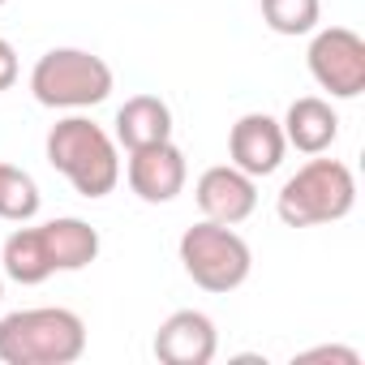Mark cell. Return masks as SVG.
Instances as JSON below:
<instances>
[{
	"mask_svg": "<svg viewBox=\"0 0 365 365\" xmlns=\"http://www.w3.org/2000/svg\"><path fill=\"white\" fill-rule=\"evenodd\" d=\"M0 262H5V275L14 284H26V288H35L48 275H56L52 271V258H48L43 228H18V232H9L5 250H0Z\"/></svg>",
	"mask_w": 365,
	"mask_h": 365,
	"instance_id": "5bb4252c",
	"label": "cell"
},
{
	"mask_svg": "<svg viewBox=\"0 0 365 365\" xmlns=\"http://www.w3.org/2000/svg\"><path fill=\"white\" fill-rule=\"evenodd\" d=\"M39 185L35 176L18 163H0V220L9 224H31L39 215Z\"/></svg>",
	"mask_w": 365,
	"mask_h": 365,
	"instance_id": "9a60e30c",
	"label": "cell"
},
{
	"mask_svg": "<svg viewBox=\"0 0 365 365\" xmlns=\"http://www.w3.org/2000/svg\"><path fill=\"white\" fill-rule=\"evenodd\" d=\"M297 361H344V365H361V352H352V348H309Z\"/></svg>",
	"mask_w": 365,
	"mask_h": 365,
	"instance_id": "ac0fdd59",
	"label": "cell"
},
{
	"mask_svg": "<svg viewBox=\"0 0 365 365\" xmlns=\"http://www.w3.org/2000/svg\"><path fill=\"white\" fill-rule=\"evenodd\" d=\"M112 82H116L112 65L82 48H52L31 69V95L43 108H65V112L103 103L112 95Z\"/></svg>",
	"mask_w": 365,
	"mask_h": 365,
	"instance_id": "277c9868",
	"label": "cell"
},
{
	"mask_svg": "<svg viewBox=\"0 0 365 365\" xmlns=\"http://www.w3.org/2000/svg\"><path fill=\"white\" fill-rule=\"evenodd\" d=\"M356 207V176L339 159H309L297 168L275 198V215L288 228H318L335 224Z\"/></svg>",
	"mask_w": 365,
	"mask_h": 365,
	"instance_id": "3957f363",
	"label": "cell"
},
{
	"mask_svg": "<svg viewBox=\"0 0 365 365\" xmlns=\"http://www.w3.org/2000/svg\"><path fill=\"white\" fill-rule=\"evenodd\" d=\"M43 228V241H48V258H52V271H82L99 258V232L86 224V220H52V224H39Z\"/></svg>",
	"mask_w": 365,
	"mask_h": 365,
	"instance_id": "4fadbf2b",
	"label": "cell"
},
{
	"mask_svg": "<svg viewBox=\"0 0 365 365\" xmlns=\"http://www.w3.org/2000/svg\"><path fill=\"white\" fill-rule=\"evenodd\" d=\"M279 129H284V142L297 146L301 155H322L339 138V116H335V108L327 99L305 95V99H292L288 103Z\"/></svg>",
	"mask_w": 365,
	"mask_h": 365,
	"instance_id": "8fae6325",
	"label": "cell"
},
{
	"mask_svg": "<svg viewBox=\"0 0 365 365\" xmlns=\"http://www.w3.org/2000/svg\"><path fill=\"white\" fill-rule=\"evenodd\" d=\"M309 73L331 99H356L365 91V39L348 26H327L309 39Z\"/></svg>",
	"mask_w": 365,
	"mask_h": 365,
	"instance_id": "8992f818",
	"label": "cell"
},
{
	"mask_svg": "<svg viewBox=\"0 0 365 365\" xmlns=\"http://www.w3.org/2000/svg\"><path fill=\"white\" fill-rule=\"evenodd\" d=\"M86 352V322L73 309L39 305L0 318V361L5 365H73Z\"/></svg>",
	"mask_w": 365,
	"mask_h": 365,
	"instance_id": "6da1fadb",
	"label": "cell"
},
{
	"mask_svg": "<svg viewBox=\"0 0 365 365\" xmlns=\"http://www.w3.org/2000/svg\"><path fill=\"white\" fill-rule=\"evenodd\" d=\"M168 138H172V108L159 95H133V99L120 103V112H116V142L125 150L155 146V142H168Z\"/></svg>",
	"mask_w": 365,
	"mask_h": 365,
	"instance_id": "7c38bea8",
	"label": "cell"
},
{
	"mask_svg": "<svg viewBox=\"0 0 365 365\" xmlns=\"http://www.w3.org/2000/svg\"><path fill=\"white\" fill-rule=\"evenodd\" d=\"M5 5H9V0H0V9H5Z\"/></svg>",
	"mask_w": 365,
	"mask_h": 365,
	"instance_id": "ffe728a7",
	"label": "cell"
},
{
	"mask_svg": "<svg viewBox=\"0 0 365 365\" xmlns=\"http://www.w3.org/2000/svg\"><path fill=\"white\" fill-rule=\"evenodd\" d=\"M284 150H288L284 129H279V120L267 116V112H245V116L232 125V133H228V155H232V163H237L241 172H250L254 180H258V176H271V172L284 163Z\"/></svg>",
	"mask_w": 365,
	"mask_h": 365,
	"instance_id": "30bf717a",
	"label": "cell"
},
{
	"mask_svg": "<svg viewBox=\"0 0 365 365\" xmlns=\"http://www.w3.org/2000/svg\"><path fill=\"white\" fill-rule=\"evenodd\" d=\"M125 176H129V190H133L142 202L159 207V202H172L180 190H185L190 163H185V150H180V146L168 138V142H155V146H138V150H129V168H125Z\"/></svg>",
	"mask_w": 365,
	"mask_h": 365,
	"instance_id": "52a82bcc",
	"label": "cell"
},
{
	"mask_svg": "<svg viewBox=\"0 0 365 365\" xmlns=\"http://www.w3.org/2000/svg\"><path fill=\"white\" fill-rule=\"evenodd\" d=\"M180 267L207 292H232L250 279L254 254H250L241 232H232L228 224L202 220V224L185 228V237H180Z\"/></svg>",
	"mask_w": 365,
	"mask_h": 365,
	"instance_id": "5b68a950",
	"label": "cell"
},
{
	"mask_svg": "<svg viewBox=\"0 0 365 365\" xmlns=\"http://www.w3.org/2000/svg\"><path fill=\"white\" fill-rule=\"evenodd\" d=\"M0 301H5V284H0Z\"/></svg>",
	"mask_w": 365,
	"mask_h": 365,
	"instance_id": "d6986e66",
	"label": "cell"
},
{
	"mask_svg": "<svg viewBox=\"0 0 365 365\" xmlns=\"http://www.w3.org/2000/svg\"><path fill=\"white\" fill-rule=\"evenodd\" d=\"M318 14H322V0H262V22L288 39L309 35L318 26Z\"/></svg>",
	"mask_w": 365,
	"mask_h": 365,
	"instance_id": "2e32d148",
	"label": "cell"
},
{
	"mask_svg": "<svg viewBox=\"0 0 365 365\" xmlns=\"http://www.w3.org/2000/svg\"><path fill=\"white\" fill-rule=\"evenodd\" d=\"M220 352V331L202 309H176L155 331V356L163 365H211Z\"/></svg>",
	"mask_w": 365,
	"mask_h": 365,
	"instance_id": "9c48e42d",
	"label": "cell"
},
{
	"mask_svg": "<svg viewBox=\"0 0 365 365\" xmlns=\"http://www.w3.org/2000/svg\"><path fill=\"white\" fill-rule=\"evenodd\" d=\"M48 163L69 180L82 198H108L120 180V159H116V138L86 120V116H65L48 133Z\"/></svg>",
	"mask_w": 365,
	"mask_h": 365,
	"instance_id": "7a4b0ae2",
	"label": "cell"
},
{
	"mask_svg": "<svg viewBox=\"0 0 365 365\" xmlns=\"http://www.w3.org/2000/svg\"><path fill=\"white\" fill-rule=\"evenodd\" d=\"M194 198H198V211L215 224H245L258 207V180L250 172H241L237 163H215L198 176L194 185Z\"/></svg>",
	"mask_w": 365,
	"mask_h": 365,
	"instance_id": "ba28073f",
	"label": "cell"
},
{
	"mask_svg": "<svg viewBox=\"0 0 365 365\" xmlns=\"http://www.w3.org/2000/svg\"><path fill=\"white\" fill-rule=\"evenodd\" d=\"M18 73H22V65H18L14 43H9V39H0V91H9V86L18 82Z\"/></svg>",
	"mask_w": 365,
	"mask_h": 365,
	"instance_id": "e0dca14e",
	"label": "cell"
}]
</instances>
